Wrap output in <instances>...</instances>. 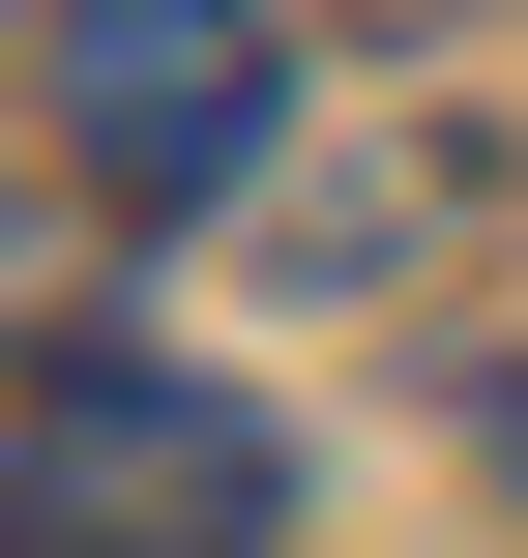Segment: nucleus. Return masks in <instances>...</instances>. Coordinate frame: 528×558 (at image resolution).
I'll return each mask as SVG.
<instances>
[{
	"instance_id": "1",
	"label": "nucleus",
	"mask_w": 528,
	"mask_h": 558,
	"mask_svg": "<svg viewBox=\"0 0 528 558\" xmlns=\"http://www.w3.org/2000/svg\"><path fill=\"white\" fill-rule=\"evenodd\" d=\"M294 530V441L176 353H59L0 412V558H265Z\"/></svg>"
},
{
	"instance_id": "2",
	"label": "nucleus",
	"mask_w": 528,
	"mask_h": 558,
	"mask_svg": "<svg viewBox=\"0 0 528 558\" xmlns=\"http://www.w3.org/2000/svg\"><path fill=\"white\" fill-rule=\"evenodd\" d=\"M29 147H59L88 206H235V177L294 147V29H265V0H59V29H29Z\"/></svg>"
},
{
	"instance_id": "3",
	"label": "nucleus",
	"mask_w": 528,
	"mask_h": 558,
	"mask_svg": "<svg viewBox=\"0 0 528 558\" xmlns=\"http://www.w3.org/2000/svg\"><path fill=\"white\" fill-rule=\"evenodd\" d=\"M500 471H528V383H500Z\"/></svg>"
}]
</instances>
